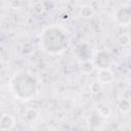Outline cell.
I'll return each instance as SVG.
<instances>
[{"mask_svg":"<svg viewBox=\"0 0 131 131\" xmlns=\"http://www.w3.org/2000/svg\"><path fill=\"white\" fill-rule=\"evenodd\" d=\"M37 83L32 76L18 75L11 81V88L14 95L20 99H30L35 95L37 89Z\"/></svg>","mask_w":131,"mask_h":131,"instance_id":"1","label":"cell"},{"mask_svg":"<svg viewBox=\"0 0 131 131\" xmlns=\"http://www.w3.org/2000/svg\"><path fill=\"white\" fill-rule=\"evenodd\" d=\"M64 35L62 34V32L58 29H47L44 34H43V38L45 39H49V40H52V41H45V42H42L45 50H47L48 52H51V53H58L60 51L63 50V48L67 46V44H63V43H60V42H56V39H59L61 37H63Z\"/></svg>","mask_w":131,"mask_h":131,"instance_id":"2","label":"cell"},{"mask_svg":"<svg viewBox=\"0 0 131 131\" xmlns=\"http://www.w3.org/2000/svg\"><path fill=\"white\" fill-rule=\"evenodd\" d=\"M13 125H14V121L10 116H8V115L2 116L1 121H0V129L1 130H9L13 127Z\"/></svg>","mask_w":131,"mask_h":131,"instance_id":"3","label":"cell"}]
</instances>
